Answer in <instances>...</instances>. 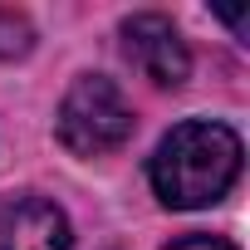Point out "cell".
Listing matches in <instances>:
<instances>
[{
	"label": "cell",
	"instance_id": "obj_3",
	"mask_svg": "<svg viewBox=\"0 0 250 250\" xmlns=\"http://www.w3.org/2000/svg\"><path fill=\"white\" fill-rule=\"evenodd\" d=\"M123 54L162 88H177L187 79V69H191V54H187L177 25L167 15H152V10L123 20Z\"/></svg>",
	"mask_w": 250,
	"mask_h": 250
},
{
	"label": "cell",
	"instance_id": "obj_2",
	"mask_svg": "<svg viewBox=\"0 0 250 250\" xmlns=\"http://www.w3.org/2000/svg\"><path fill=\"white\" fill-rule=\"evenodd\" d=\"M133 138V108L113 79L83 74L59 103V143L74 157H103Z\"/></svg>",
	"mask_w": 250,
	"mask_h": 250
},
{
	"label": "cell",
	"instance_id": "obj_6",
	"mask_svg": "<svg viewBox=\"0 0 250 250\" xmlns=\"http://www.w3.org/2000/svg\"><path fill=\"white\" fill-rule=\"evenodd\" d=\"M167 250H235V245L221 240V235H182V240H172Z\"/></svg>",
	"mask_w": 250,
	"mask_h": 250
},
{
	"label": "cell",
	"instance_id": "obj_1",
	"mask_svg": "<svg viewBox=\"0 0 250 250\" xmlns=\"http://www.w3.org/2000/svg\"><path fill=\"white\" fill-rule=\"evenodd\" d=\"M235 172H240V138L226 123H182L162 138L152 157V187L162 206H177V211L221 201Z\"/></svg>",
	"mask_w": 250,
	"mask_h": 250
},
{
	"label": "cell",
	"instance_id": "obj_5",
	"mask_svg": "<svg viewBox=\"0 0 250 250\" xmlns=\"http://www.w3.org/2000/svg\"><path fill=\"white\" fill-rule=\"evenodd\" d=\"M30 44H35L30 20L10 5H0V59H20V54H30Z\"/></svg>",
	"mask_w": 250,
	"mask_h": 250
},
{
	"label": "cell",
	"instance_id": "obj_4",
	"mask_svg": "<svg viewBox=\"0 0 250 250\" xmlns=\"http://www.w3.org/2000/svg\"><path fill=\"white\" fill-rule=\"evenodd\" d=\"M0 250H69V221L44 196L0 201Z\"/></svg>",
	"mask_w": 250,
	"mask_h": 250
}]
</instances>
